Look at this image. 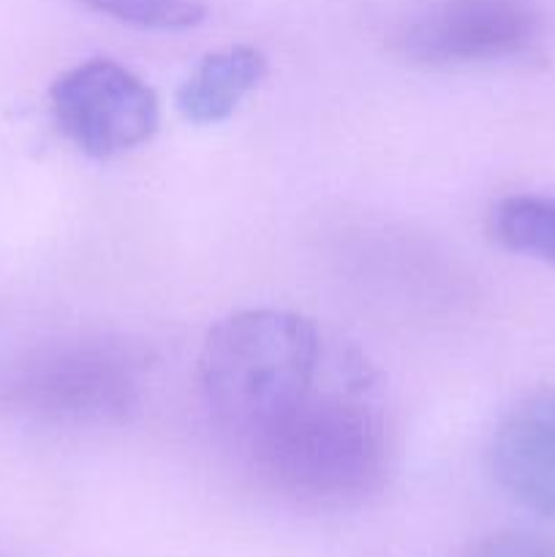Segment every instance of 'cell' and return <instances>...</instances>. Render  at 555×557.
I'll list each match as a JSON object with an SVG mask.
<instances>
[{
    "mask_svg": "<svg viewBox=\"0 0 555 557\" xmlns=\"http://www.w3.org/2000/svg\"><path fill=\"white\" fill-rule=\"evenodd\" d=\"M539 38L526 0H439L397 33L403 58L422 65H471L520 58Z\"/></svg>",
    "mask_w": 555,
    "mask_h": 557,
    "instance_id": "5b68a950",
    "label": "cell"
},
{
    "mask_svg": "<svg viewBox=\"0 0 555 557\" xmlns=\"http://www.w3.org/2000/svg\"><path fill=\"white\" fill-rule=\"evenodd\" d=\"M239 444L270 487L324 509L362 504L390 473V441L379 413L354 397L316 389Z\"/></svg>",
    "mask_w": 555,
    "mask_h": 557,
    "instance_id": "6da1fadb",
    "label": "cell"
},
{
    "mask_svg": "<svg viewBox=\"0 0 555 557\" xmlns=\"http://www.w3.org/2000/svg\"><path fill=\"white\" fill-rule=\"evenodd\" d=\"M460 557H555V542L533 533H490L468 544Z\"/></svg>",
    "mask_w": 555,
    "mask_h": 557,
    "instance_id": "30bf717a",
    "label": "cell"
},
{
    "mask_svg": "<svg viewBox=\"0 0 555 557\" xmlns=\"http://www.w3.org/2000/svg\"><path fill=\"white\" fill-rule=\"evenodd\" d=\"M495 482L522 509L555 520V389L517 403L490 449Z\"/></svg>",
    "mask_w": 555,
    "mask_h": 557,
    "instance_id": "8992f818",
    "label": "cell"
},
{
    "mask_svg": "<svg viewBox=\"0 0 555 557\" xmlns=\"http://www.w3.org/2000/svg\"><path fill=\"white\" fill-rule=\"evenodd\" d=\"M58 128L90 158H112L152 139L161 109L152 87L107 58L74 65L49 90Z\"/></svg>",
    "mask_w": 555,
    "mask_h": 557,
    "instance_id": "277c9868",
    "label": "cell"
},
{
    "mask_svg": "<svg viewBox=\"0 0 555 557\" xmlns=\"http://www.w3.org/2000/svg\"><path fill=\"white\" fill-rule=\"evenodd\" d=\"M145 348L120 337H79L41 348L14 370L5 397L16 411L52 424H123L139 411Z\"/></svg>",
    "mask_w": 555,
    "mask_h": 557,
    "instance_id": "3957f363",
    "label": "cell"
},
{
    "mask_svg": "<svg viewBox=\"0 0 555 557\" xmlns=\"http://www.w3.org/2000/svg\"><path fill=\"white\" fill-rule=\"evenodd\" d=\"M76 5L141 30H190L205 22L201 0H74Z\"/></svg>",
    "mask_w": 555,
    "mask_h": 557,
    "instance_id": "9c48e42d",
    "label": "cell"
},
{
    "mask_svg": "<svg viewBox=\"0 0 555 557\" xmlns=\"http://www.w3.org/2000/svg\"><path fill=\"white\" fill-rule=\"evenodd\" d=\"M490 232L515 253L555 264V199L553 196H509L490 212Z\"/></svg>",
    "mask_w": 555,
    "mask_h": 557,
    "instance_id": "ba28073f",
    "label": "cell"
},
{
    "mask_svg": "<svg viewBox=\"0 0 555 557\" xmlns=\"http://www.w3.org/2000/svg\"><path fill=\"white\" fill-rule=\"evenodd\" d=\"M270 65L261 49L237 44V47L210 52L180 85L177 112L188 123L215 125L234 114L250 90L261 85Z\"/></svg>",
    "mask_w": 555,
    "mask_h": 557,
    "instance_id": "52a82bcc",
    "label": "cell"
},
{
    "mask_svg": "<svg viewBox=\"0 0 555 557\" xmlns=\"http://www.w3.org/2000/svg\"><path fill=\"white\" fill-rule=\"evenodd\" d=\"M321 341L292 310L250 308L218 321L199 354V389L218 424L245 438L316 389Z\"/></svg>",
    "mask_w": 555,
    "mask_h": 557,
    "instance_id": "7a4b0ae2",
    "label": "cell"
}]
</instances>
